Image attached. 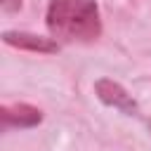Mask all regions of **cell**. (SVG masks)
<instances>
[{"label": "cell", "instance_id": "6da1fadb", "mask_svg": "<svg viewBox=\"0 0 151 151\" xmlns=\"http://www.w3.org/2000/svg\"><path fill=\"white\" fill-rule=\"evenodd\" d=\"M45 24L57 42H94L101 35L97 0H50Z\"/></svg>", "mask_w": 151, "mask_h": 151}, {"label": "cell", "instance_id": "7a4b0ae2", "mask_svg": "<svg viewBox=\"0 0 151 151\" xmlns=\"http://www.w3.org/2000/svg\"><path fill=\"white\" fill-rule=\"evenodd\" d=\"M94 92H97V97H99L101 104H106L111 109H118L125 116H139L137 101L132 99V94H127V90L120 83H116L111 78H99L94 83Z\"/></svg>", "mask_w": 151, "mask_h": 151}, {"label": "cell", "instance_id": "3957f363", "mask_svg": "<svg viewBox=\"0 0 151 151\" xmlns=\"http://www.w3.org/2000/svg\"><path fill=\"white\" fill-rule=\"evenodd\" d=\"M0 118H2V130H26V127H35L42 123V111L38 106H31L26 101H17V104H2L0 106Z\"/></svg>", "mask_w": 151, "mask_h": 151}, {"label": "cell", "instance_id": "277c9868", "mask_svg": "<svg viewBox=\"0 0 151 151\" xmlns=\"http://www.w3.org/2000/svg\"><path fill=\"white\" fill-rule=\"evenodd\" d=\"M2 42L9 47H19L26 52H38V54H54L59 52V42L54 38H42L38 33H26V31H5Z\"/></svg>", "mask_w": 151, "mask_h": 151}, {"label": "cell", "instance_id": "5b68a950", "mask_svg": "<svg viewBox=\"0 0 151 151\" xmlns=\"http://www.w3.org/2000/svg\"><path fill=\"white\" fill-rule=\"evenodd\" d=\"M0 5H2L5 12H17V9H21L24 0H0Z\"/></svg>", "mask_w": 151, "mask_h": 151}]
</instances>
